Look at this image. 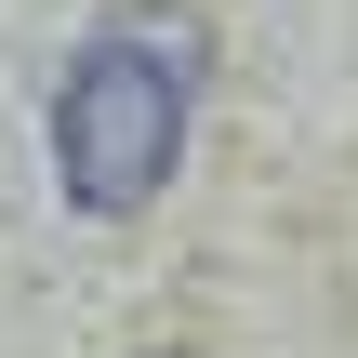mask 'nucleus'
Returning a JSON list of instances; mask_svg holds the SVG:
<instances>
[{
    "mask_svg": "<svg viewBox=\"0 0 358 358\" xmlns=\"http://www.w3.org/2000/svg\"><path fill=\"white\" fill-rule=\"evenodd\" d=\"M186 93H199V40L186 27H146V13L93 27L80 66L53 80V186L93 226L146 213L173 186V159H186Z\"/></svg>",
    "mask_w": 358,
    "mask_h": 358,
    "instance_id": "nucleus-1",
    "label": "nucleus"
}]
</instances>
